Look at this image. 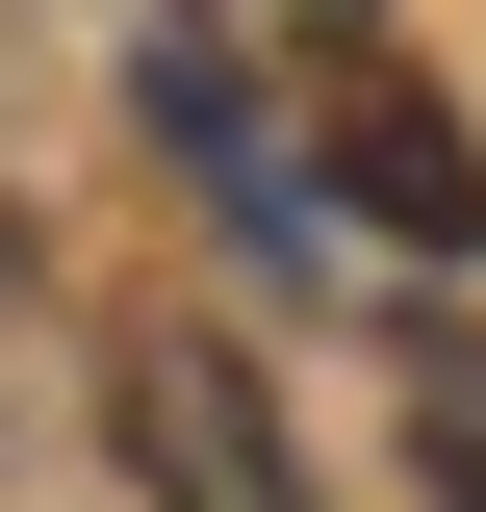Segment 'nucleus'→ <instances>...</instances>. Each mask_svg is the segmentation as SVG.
<instances>
[{
  "label": "nucleus",
  "instance_id": "nucleus-2",
  "mask_svg": "<svg viewBox=\"0 0 486 512\" xmlns=\"http://www.w3.org/2000/svg\"><path fill=\"white\" fill-rule=\"evenodd\" d=\"M307 180L359 205L384 256H461V231H486V128L435 103L410 52H333V77H307Z\"/></svg>",
  "mask_w": 486,
  "mask_h": 512
},
{
  "label": "nucleus",
  "instance_id": "nucleus-1",
  "mask_svg": "<svg viewBox=\"0 0 486 512\" xmlns=\"http://www.w3.org/2000/svg\"><path fill=\"white\" fill-rule=\"evenodd\" d=\"M103 436H128V487H154V512H307V436H282V384H256L231 333H128Z\"/></svg>",
  "mask_w": 486,
  "mask_h": 512
},
{
  "label": "nucleus",
  "instance_id": "nucleus-4",
  "mask_svg": "<svg viewBox=\"0 0 486 512\" xmlns=\"http://www.w3.org/2000/svg\"><path fill=\"white\" fill-rule=\"evenodd\" d=\"M0 282H26V205H0Z\"/></svg>",
  "mask_w": 486,
  "mask_h": 512
},
{
  "label": "nucleus",
  "instance_id": "nucleus-3",
  "mask_svg": "<svg viewBox=\"0 0 486 512\" xmlns=\"http://www.w3.org/2000/svg\"><path fill=\"white\" fill-rule=\"evenodd\" d=\"M256 26H307V77H333V52H384V0H256Z\"/></svg>",
  "mask_w": 486,
  "mask_h": 512
}]
</instances>
